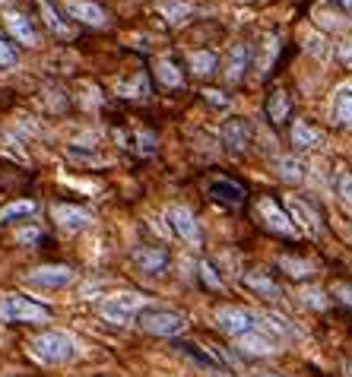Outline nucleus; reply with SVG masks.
Instances as JSON below:
<instances>
[{
    "mask_svg": "<svg viewBox=\"0 0 352 377\" xmlns=\"http://www.w3.org/2000/svg\"><path fill=\"white\" fill-rule=\"evenodd\" d=\"M32 355L45 365H67V361L77 359V339L70 333H60V330H45L38 333L35 339L29 342Z\"/></svg>",
    "mask_w": 352,
    "mask_h": 377,
    "instance_id": "obj_1",
    "label": "nucleus"
},
{
    "mask_svg": "<svg viewBox=\"0 0 352 377\" xmlns=\"http://www.w3.org/2000/svg\"><path fill=\"white\" fill-rule=\"evenodd\" d=\"M0 317L6 324H48L51 311L23 295H0Z\"/></svg>",
    "mask_w": 352,
    "mask_h": 377,
    "instance_id": "obj_2",
    "label": "nucleus"
},
{
    "mask_svg": "<svg viewBox=\"0 0 352 377\" xmlns=\"http://www.w3.org/2000/svg\"><path fill=\"white\" fill-rule=\"evenodd\" d=\"M133 324L153 336H165V339L187 330V320L181 317L178 311H165V307H143V311L133 317Z\"/></svg>",
    "mask_w": 352,
    "mask_h": 377,
    "instance_id": "obj_3",
    "label": "nucleus"
},
{
    "mask_svg": "<svg viewBox=\"0 0 352 377\" xmlns=\"http://www.w3.org/2000/svg\"><path fill=\"white\" fill-rule=\"evenodd\" d=\"M143 307H146L143 295L121 292V295H108V298H101L99 314L108 320V324H133V317H137Z\"/></svg>",
    "mask_w": 352,
    "mask_h": 377,
    "instance_id": "obj_4",
    "label": "nucleus"
},
{
    "mask_svg": "<svg viewBox=\"0 0 352 377\" xmlns=\"http://www.w3.org/2000/svg\"><path fill=\"white\" fill-rule=\"evenodd\" d=\"M257 314L254 311H245V307H219L216 311V327H219L222 333H229L232 339H238V336L251 333V330H260V324H257Z\"/></svg>",
    "mask_w": 352,
    "mask_h": 377,
    "instance_id": "obj_5",
    "label": "nucleus"
},
{
    "mask_svg": "<svg viewBox=\"0 0 352 377\" xmlns=\"http://www.w3.org/2000/svg\"><path fill=\"white\" fill-rule=\"evenodd\" d=\"M165 222H168V229L175 231V235L181 238L185 244H197L203 241V235H200V225H197V219H194V212L191 209H185V207H172L165 212Z\"/></svg>",
    "mask_w": 352,
    "mask_h": 377,
    "instance_id": "obj_6",
    "label": "nucleus"
},
{
    "mask_svg": "<svg viewBox=\"0 0 352 377\" xmlns=\"http://www.w3.org/2000/svg\"><path fill=\"white\" fill-rule=\"evenodd\" d=\"M51 216H54V222H57L64 231H70V235L92 225V212L83 209V207H73V203H57V207L51 209Z\"/></svg>",
    "mask_w": 352,
    "mask_h": 377,
    "instance_id": "obj_7",
    "label": "nucleus"
},
{
    "mask_svg": "<svg viewBox=\"0 0 352 377\" xmlns=\"http://www.w3.org/2000/svg\"><path fill=\"white\" fill-rule=\"evenodd\" d=\"M257 212L263 216V222L270 225V229L276 231V235H286V238H292V235H299V229H295V222L286 216V212L280 209V203H273L270 197H263L260 203H257Z\"/></svg>",
    "mask_w": 352,
    "mask_h": 377,
    "instance_id": "obj_8",
    "label": "nucleus"
},
{
    "mask_svg": "<svg viewBox=\"0 0 352 377\" xmlns=\"http://www.w3.org/2000/svg\"><path fill=\"white\" fill-rule=\"evenodd\" d=\"M26 279L32 285H38V289H64V285L73 283V270L70 266H38Z\"/></svg>",
    "mask_w": 352,
    "mask_h": 377,
    "instance_id": "obj_9",
    "label": "nucleus"
},
{
    "mask_svg": "<svg viewBox=\"0 0 352 377\" xmlns=\"http://www.w3.org/2000/svg\"><path fill=\"white\" fill-rule=\"evenodd\" d=\"M222 143H226L232 153H245L248 143H251V124H248L245 118H229L226 124L219 130Z\"/></svg>",
    "mask_w": 352,
    "mask_h": 377,
    "instance_id": "obj_10",
    "label": "nucleus"
},
{
    "mask_svg": "<svg viewBox=\"0 0 352 377\" xmlns=\"http://www.w3.org/2000/svg\"><path fill=\"white\" fill-rule=\"evenodd\" d=\"M64 10L70 13L73 19H79V23H86V26H96V29H101V26L108 23V13L101 10L99 4H92V0H64Z\"/></svg>",
    "mask_w": 352,
    "mask_h": 377,
    "instance_id": "obj_11",
    "label": "nucleus"
},
{
    "mask_svg": "<svg viewBox=\"0 0 352 377\" xmlns=\"http://www.w3.org/2000/svg\"><path fill=\"white\" fill-rule=\"evenodd\" d=\"M235 349L238 352H245V355H273L276 352V342H273V336H270L267 330H251V333H245V336H238L235 339Z\"/></svg>",
    "mask_w": 352,
    "mask_h": 377,
    "instance_id": "obj_12",
    "label": "nucleus"
},
{
    "mask_svg": "<svg viewBox=\"0 0 352 377\" xmlns=\"http://www.w3.org/2000/svg\"><path fill=\"white\" fill-rule=\"evenodd\" d=\"M168 251L165 248H140L133 251V266H137L140 273H146V276H159L162 270L168 266Z\"/></svg>",
    "mask_w": 352,
    "mask_h": 377,
    "instance_id": "obj_13",
    "label": "nucleus"
},
{
    "mask_svg": "<svg viewBox=\"0 0 352 377\" xmlns=\"http://www.w3.org/2000/svg\"><path fill=\"white\" fill-rule=\"evenodd\" d=\"M248 64H251V45L238 42V45L229 48V58H226V80L229 83H241Z\"/></svg>",
    "mask_w": 352,
    "mask_h": 377,
    "instance_id": "obj_14",
    "label": "nucleus"
},
{
    "mask_svg": "<svg viewBox=\"0 0 352 377\" xmlns=\"http://www.w3.org/2000/svg\"><path fill=\"white\" fill-rule=\"evenodd\" d=\"M6 29H10V35L16 38L19 45H35L38 42V32L26 13H16V10L6 13Z\"/></svg>",
    "mask_w": 352,
    "mask_h": 377,
    "instance_id": "obj_15",
    "label": "nucleus"
},
{
    "mask_svg": "<svg viewBox=\"0 0 352 377\" xmlns=\"http://www.w3.org/2000/svg\"><path fill=\"white\" fill-rule=\"evenodd\" d=\"M289 219H295V229H304L308 235H317L321 231V222H317V212L308 207V203H302V200H289Z\"/></svg>",
    "mask_w": 352,
    "mask_h": 377,
    "instance_id": "obj_16",
    "label": "nucleus"
},
{
    "mask_svg": "<svg viewBox=\"0 0 352 377\" xmlns=\"http://www.w3.org/2000/svg\"><path fill=\"white\" fill-rule=\"evenodd\" d=\"M245 285H248V289H251V292H257V295H260V298H270V301L282 298L280 285H276L270 276H263V273H248V276H245Z\"/></svg>",
    "mask_w": 352,
    "mask_h": 377,
    "instance_id": "obj_17",
    "label": "nucleus"
},
{
    "mask_svg": "<svg viewBox=\"0 0 352 377\" xmlns=\"http://www.w3.org/2000/svg\"><path fill=\"white\" fill-rule=\"evenodd\" d=\"M276 171L286 184H302L304 181V162L295 159V155H280L276 159Z\"/></svg>",
    "mask_w": 352,
    "mask_h": 377,
    "instance_id": "obj_18",
    "label": "nucleus"
},
{
    "mask_svg": "<svg viewBox=\"0 0 352 377\" xmlns=\"http://www.w3.org/2000/svg\"><path fill=\"white\" fill-rule=\"evenodd\" d=\"M38 10H42V19H45V26L54 32L57 38H70L73 32H70V26L64 23V19L57 16V10L51 6V0H38Z\"/></svg>",
    "mask_w": 352,
    "mask_h": 377,
    "instance_id": "obj_19",
    "label": "nucleus"
},
{
    "mask_svg": "<svg viewBox=\"0 0 352 377\" xmlns=\"http://www.w3.org/2000/svg\"><path fill=\"white\" fill-rule=\"evenodd\" d=\"M280 270L286 273L289 279H308V276H314V266H311L308 260L289 257V253H282V257H280Z\"/></svg>",
    "mask_w": 352,
    "mask_h": 377,
    "instance_id": "obj_20",
    "label": "nucleus"
},
{
    "mask_svg": "<svg viewBox=\"0 0 352 377\" xmlns=\"http://www.w3.org/2000/svg\"><path fill=\"white\" fill-rule=\"evenodd\" d=\"M209 197H213V200H222V203H241L245 200V190H241L235 181H226V177H222V181H216L213 187H209Z\"/></svg>",
    "mask_w": 352,
    "mask_h": 377,
    "instance_id": "obj_21",
    "label": "nucleus"
},
{
    "mask_svg": "<svg viewBox=\"0 0 352 377\" xmlns=\"http://www.w3.org/2000/svg\"><path fill=\"white\" fill-rule=\"evenodd\" d=\"M317 143H321V133H317L311 124H304V121H295L292 124V146L295 149H314Z\"/></svg>",
    "mask_w": 352,
    "mask_h": 377,
    "instance_id": "obj_22",
    "label": "nucleus"
},
{
    "mask_svg": "<svg viewBox=\"0 0 352 377\" xmlns=\"http://www.w3.org/2000/svg\"><path fill=\"white\" fill-rule=\"evenodd\" d=\"M155 77H159V83L168 86V89H178L181 83H185L181 73H178V67H175V60H168V58L155 60Z\"/></svg>",
    "mask_w": 352,
    "mask_h": 377,
    "instance_id": "obj_23",
    "label": "nucleus"
},
{
    "mask_svg": "<svg viewBox=\"0 0 352 377\" xmlns=\"http://www.w3.org/2000/svg\"><path fill=\"white\" fill-rule=\"evenodd\" d=\"M267 111H270V121H273L276 127L282 124V121H289V95L286 92H273L267 102Z\"/></svg>",
    "mask_w": 352,
    "mask_h": 377,
    "instance_id": "obj_24",
    "label": "nucleus"
},
{
    "mask_svg": "<svg viewBox=\"0 0 352 377\" xmlns=\"http://www.w3.org/2000/svg\"><path fill=\"white\" fill-rule=\"evenodd\" d=\"M162 16L172 26H181L191 16V4H187V0H165V4H162Z\"/></svg>",
    "mask_w": 352,
    "mask_h": 377,
    "instance_id": "obj_25",
    "label": "nucleus"
},
{
    "mask_svg": "<svg viewBox=\"0 0 352 377\" xmlns=\"http://www.w3.org/2000/svg\"><path fill=\"white\" fill-rule=\"evenodd\" d=\"M334 118H336V124H343V127H352V89H343V92L336 95V105H334Z\"/></svg>",
    "mask_w": 352,
    "mask_h": 377,
    "instance_id": "obj_26",
    "label": "nucleus"
},
{
    "mask_svg": "<svg viewBox=\"0 0 352 377\" xmlns=\"http://www.w3.org/2000/svg\"><path fill=\"white\" fill-rule=\"evenodd\" d=\"M216 64H219V58H216L213 51H194L191 54V70L197 73V77H209V73L216 70Z\"/></svg>",
    "mask_w": 352,
    "mask_h": 377,
    "instance_id": "obj_27",
    "label": "nucleus"
},
{
    "mask_svg": "<svg viewBox=\"0 0 352 377\" xmlns=\"http://www.w3.org/2000/svg\"><path fill=\"white\" fill-rule=\"evenodd\" d=\"M35 212V203L32 200H19V203H10V207L0 209V225L13 222V219H23V216H32Z\"/></svg>",
    "mask_w": 352,
    "mask_h": 377,
    "instance_id": "obj_28",
    "label": "nucleus"
},
{
    "mask_svg": "<svg viewBox=\"0 0 352 377\" xmlns=\"http://www.w3.org/2000/svg\"><path fill=\"white\" fill-rule=\"evenodd\" d=\"M118 92H121V95H131V99H140V95H150V83H146L143 73H137L131 83H121Z\"/></svg>",
    "mask_w": 352,
    "mask_h": 377,
    "instance_id": "obj_29",
    "label": "nucleus"
},
{
    "mask_svg": "<svg viewBox=\"0 0 352 377\" xmlns=\"http://www.w3.org/2000/svg\"><path fill=\"white\" fill-rule=\"evenodd\" d=\"M175 349H178L181 355H187V359H194V361H197V365H200V368H207V371H216V361L209 359V355L197 352V346H187V342H178V346H175Z\"/></svg>",
    "mask_w": 352,
    "mask_h": 377,
    "instance_id": "obj_30",
    "label": "nucleus"
},
{
    "mask_svg": "<svg viewBox=\"0 0 352 377\" xmlns=\"http://www.w3.org/2000/svg\"><path fill=\"white\" fill-rule=\"evenodd\" d=\"M200 279L209 285V289H216V292L226 289V285H222V276L213 270V263H207V260H200Z\"/></svg>",
    "mask_w": 352,
    "mask_h": 377,
    "instance_id": "obj_31",
    "label": "nucleus"
},
{
    "mask_svg": "<svg viewBox=\"0 0 352 377\" xmlns=\"http://www.w3.org/2000/svg\"><path fill=\"white\" fill-rule=\"evenodd\" d=\"M302 301H304L308 307H314V311H324V307L330 305L327 295H324L321 289H308V292H302Z\"/></svg>",
    "mask_w": 352,
    "mask_h": 377,
    "instance_id": "obj_32",
    "label": "nucleus"
},
{
    "mask_svg": "<svg viewBox=\"0 0 352 377\" xmlns=\"http://www.w3.org/2000/svg\"><path fill=\"white\" fill-rule=\"evenodd\" d=\"M336 197H340L343 203H349V207H352V175H346V171L336 177Z\"/></svg>",
    "mask_w": 352,
    "mask_h": 377,
    "instance_id": "obj_33",
    "label": "nucleus"
},
{
    "mask_svg": "<svg viewBox=\"0 0 352 377\" xmlns=\"http://www.w3.org/2000/svg\"><path fill=\"white\" fill-rule=\"evenodd\" d=\"M13 64H16V51H13V48L0 38V70H10Z\"/></svg>",
    "mask_w": 352,
    "mask_h": 377,
    "instance_id": "obj_34",
    "label": "nucleus"
},
{
    "mask_svg": "<svg viewBox=\"0 0 352 377\" xmlns=\"http://www.w3.org/2000/svg\"><path fill=\"white\" fill-rule=\"evenodd\" d=\"M16 241L19 244H35V241H42V231H38V229H23V231H16Z\"/></svg>",
    "mask_w": 352,
    "mask_h": 377,
    "instance_id": "obj_35",
    "label": "nucleus"
},
{
    "mask_svg": "<svg viewBox=\"0 0 352 377\" xmlns=\"http://www.w3.org/2000/svg\"><path fill=\"white\" fill-rule=\"evenodd\" d=\"M334 295L343 301V305H349V307H352V285H346V283H336V285H334Z\"/></svg>",
    "mask_w": 352,
    "mask_h": 377,
    "instance_id": "obj_36",
    "label": "nucleus"
},
{
    "mask_svg": "<svg viewBox=\"0 0 352 377\" xmlns=\"http://www.w3.org/2000/svg\"><path fill=\"white\" fill-rule=\"evenodd\" d=\"M203 95H207V102H209V105H216V108H226L229 105V99L222 92H216V89H207Z\"/></svg>",
    "mask_w": 352,
    "mask_h": 377,
    "instance_id": "obj_37",
    "label": "nucleus"
},
{
    "mask_svg": "<svg viewBox=\"0 0 352 377\" xmlns=\"http://www.w3.org/2000/svg\"><path fill=\"white\" fill-rule=\"evenodd\" d=\"M340 60H343L346 67H352V38H346V42L340 45Z\"/></svg>",
    "mask_w": 352,
    "mask_h": 377,
    "instance_id": "obj_38",
    "label": "nucleus"
},
{
    "mask_svg": "<svg viewBox=\"0 0 352 377\" xmlns=\"http://www.w3.org/2000/svg\"><path fill=\"white\" fill-rule=\"evenodd\" d=\"M334 4H336V6H343L346 13H352V0H334Z\"/></svg>",
    "mask_w": 352,
    "mask_h": 377,
    "instance_id": "obj_39",
    "label": "nucleus"
},
{
    "mask_svg": "<svg viewBox=\"0 0 352 377\" xmlns=\"http://www.w3.org/2000/svg\"><path fill=\"white\" fill-rule=\"evenodd\" d=\"M346 377H352V365H346Z\"/></svg>",
    "mask_w": 352,
    "mask_h": 377,
    "instance_id": "obj_40",
    "label": "nucleus"
},
{
    "mask_svg": "<svg viewBox=\"0 0 352 377\" xmlns=\"http://www.w3.org/2000/svg\"><path fill=\"white\" fill-rule=\"evenodd\" d=\"M257 377H280V374H257Z\"/></svg>",
    "mask_w": 352,
    "mask_h": 377,
    "instance_id": "obj_41",
    "label": "nucleus"
}]
</instances>
